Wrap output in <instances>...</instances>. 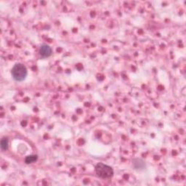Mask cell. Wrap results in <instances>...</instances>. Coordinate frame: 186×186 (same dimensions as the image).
I'll use <instances>...</instances> for the list:
<instances>
[{"label": "cell", "instance_id": "6da1fadb", "mask_svg": "<svg viewBox=\"0 0 186 186\" xmlns=\"http://www.w3.org/2000/svg\"><path fill=\"white\" fill-rule=\"evenodd\" d=\"M12 75L13 79L18 82L24 80L27 76V69L26 66L21 63H17L12 69Z\"/></svg>", "mask_w": 186, "mask_h": 186}, {"label": "cell", "instance_id": "7a4b0ae2", "mask_svg": "<svg viewBox=\"0 0 186 186\" xmlns=\"http://www.w3.org/2000/svg\"><path fill=\"white\" fill-rule=\"evenodd\" d=\"M95 172L97 175L101 178H110L113 175V170L111 166L103 163H98L95 166Z\"/></svg>", "mask_w": 186, "mask_h": 186}, {"label": "cell", "instance_id": "3957f363", "mask_svg": "<svg viewBox=\"0 0 186 186\" xmlns=\"http://www.w3.org/2000/svg\"><path fill=\"white\" fill-rule=\"evenodd\" d=\"M39 54L43 58H47L52 55L51 47L47 44H42L39 49Z\"/></svg>", "mask_w": 186, "mask_h": 186}, {"label": "cell", "instance_id": "277c9868", "mask_svg": "<svg viewBox=\"0 0 186 186\" xmlns=\"http://www.w3.org/2000/svg\"><path fill=\"white\" fill-rule=\"evenodd\" d=\"M133 165L137 170L143 169L145 167L144 161L141 159H135V161H133Z\"/></svg>", "mask_w": 186, "mask_h": 186}, {"label": "cell", "instance_id": "5b68a950", "mask_svg": "<svg viewBox=\"0 0 186 186\" xmlns=\"http://www.w3.org/2000/svg\"><path fill=\"white\" fill-rule=\"evenodd\" d=\"M37 155H32V156H28L26 158L25 162L26 164H31L32 162H34L37 160Z\"/></svg>", "mask_w": 186, "mask_h": 186}, {"label": "cell", "instance_id": "8992f818", "mask_svg": "<svg viewBox=\"0 0 186 186\" xmlns=\"http://www.w3.org/2000/svg\"><path fill=\"white\" fill-rule=\"evenodd\" d=\"M1 148L2 151H6L8 148V140L4 137L1 140Z\"/></svg>", "mask_w": 186, "mask_h": 186}]
</instances>
